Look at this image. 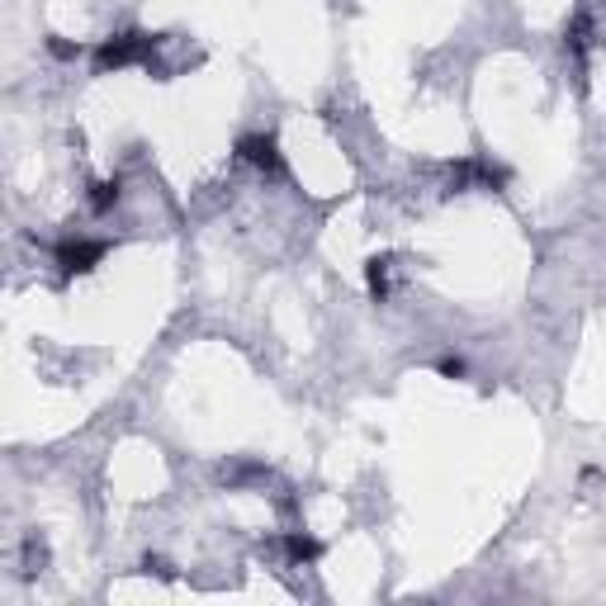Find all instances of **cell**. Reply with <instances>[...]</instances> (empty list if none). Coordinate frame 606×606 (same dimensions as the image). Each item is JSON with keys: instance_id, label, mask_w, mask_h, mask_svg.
<instances>
[{"instance_id": "obj_6", "label": "cell", "mask_w": 606, "mask_h": 606, "mask_svg": "<svg viewBox=\"0 0 606 606\" xmlns=\"http://www.w3.org/2000/svg\"><path fill=\"white\" fill-rule=\"evenodd\" d=\"M365 275H370V294H375V299H389V266H384V261H370Z\"/></svg>"}, {"instance_id": "obj_5", "label": "cell", "mask_w": 606, "mask_h": 606, "mask_svg": "<svg viewBox=\"0 0 606 606\" xmlns=\"http://www.w3.org/2000/svg\"><path fill=\"white\" fill-rule=\"evenodd\" d=\"M109 204H119V180H105V185L90 190V209H95V214H105Z\"/></svg>"}, {"instance_id": "obj_7", "label": "cell", "mask_w": 606, "mask_h": 606, "mask_svg": "<svg viewBox=\"0 0 606 606\" xmlns=\"http://www.w3.org/2000/svg\"><path fill=\"white\" fill-rule=\"evenodd\" d=\"M48 53L62 57V62H72V57L81 53V48H76V43H62V38H48Z\"/></svg>"}, {"instance_id": "obj_1", "label": "cell", "mask_w": 606, "mask_h": 606, "mask_svg": "<svg viewBox=\"0 0 606 606\" xmlns=\"http://www.w3.org/2000/svg\"><path fill=\"white\" fill-rule=\"evenodd\" d=\"M157 48H161V38L138 34V29L114 34L95 48V72L109 76V72H124V67H147V72H152V67H157Z\"/></svg>"}, {"instance_id": "obj_4", "label": "cell", "mask_w": 606, "mask_h": 606, "mask_svg": "<svg viewBox=\"0 0 606 606\" xmlns=\"http://www.w3.org/2000/svg\"><path fill=\"white\" fill-rule=\"evenodd\" d=\"M285 554H289V564H294V569L318 564V559H322V540H313V535H303V531H289L285 535Z\"/></svg>"}, {"instance_id": "obj_2", "label": "cell", "mask_w": 606, "mask_h": 606, "mask_svg": "<svg viewBox=\"0 0 606 606\" xmlns=\"http://www.w3.org/2000/svg\"><path fill=\"white\" fill-rule=\"evenodd\" d=\"M237 157L251 161V166H256V171H266V176H280V171H285L280 143H275L270 133H247V138H237Z\"/></svg>"}, {"instance_id": "obj_3", "label": "cell", "mask_w": 606, "mask_h": 606, "mask_svg": "<svg viewBox=\"0 0 606 606\" xmlns=\"http://www.w3.org/2000/svg\"><path fill=\"white\" fill-rule=\"evenodd\" d=\"M105 261V242H81V237H67L62 247H57V266L67 270V275H86Z\"/></svg>"}, {"instance_id": "obj_8", "label": "cell", "mask_w": 606, "mask_h": 606, "mask_svg": "<svg viewBox=\"0 0 606 606\" xmlns=\"http://www.w3.org/2000/svg\"><path fill=\"white\" fill-rule=\"evenodd\" d=\"M441 375H450V379H464V360H441Z\"/></svg>"}]
</instances>
